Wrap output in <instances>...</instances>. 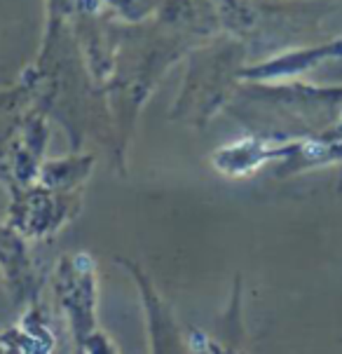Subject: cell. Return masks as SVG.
<instances>
[{
    "label": "cell",
    "mask_w": 342,
    "mask_h": 354,
    "mask_svg": "<svg viewBox=\"0 0 342 354\" xmlns=\"http://www.w3.org/2000/svg\"><path fill=\"white\" fill-rule=\"evenodd\" d=\"M218 26L246 52H274L319 33L328 0H211Z\"/></svg>",
    "instance_id": "1"
},
{
    "label": "cell",
    "mask_w": 342,
    "mask_h": 354,
    "mask_svg": "<svg viewBox=\"0 0 342 354\" xmlns=\"http://www.w3.org/2000/svg\"><path fill=\"white\" fill-rule=\"evenodd\" d=\"M246 57V47L230 35L195 50L181 92L171 106V120L204 127L230 104L237 82L242 80V71L249 66Z\"/></svg>",
    "instance_id": "2"
},
{
    "label": "cell",
    "mask_w": 342,
    "mask_h": 354,
    "mask_svg": "<svg viewBox=\"0 0 342 354\" xmlns=\"http://www.w3.org/2000/svg\"><path fill=\"white\" fill-rule=\"evenodd\" d=\"M57 315L70 347H77L99 326V266L89 251H68L57 258L50 274Z\"/></svg>",
    "instance_id": "3"
},
{
    "label": "cell",
    "mask_w": 342,
    "mask_h": 354,
    "mask_svg": "<svg viewBox=\"0 0 342 354\" xmlns=\"http://www.w3.org/2000/svg\"><path fill=\"white\" fill-rule=\"evenodd\" d=\"M113 261L129 274L131 284L136 286V293H139L143 324H146L148 354H202L197 328L183 326L178 322L176 312L160 293L158 284L146 272V268L127 256H115Z\"/></svg>",
    "instance_id": "4"
},
{
    "label": "cell",
    "mask_w": 342,
    "mask_h": 354,
    "mask_svg": "<svg viewBox=\"0 0 342 354\" xmlns=\"http://www.w3.org/2000/svg\"><path fill=\"white\" fill-rule=\"evenodd\" d=\"M82 212V193H59L33 183L10 193L5 221L28 242H52Z\"/></svg>",
    "instance_id": "5"
},
{
    "label": "cell",
    "mask_w": 342,
    "mask_h": 354,
    "mask_svg": "<svg viewBox=\"0 0 342 354\" xmlns=\"http://www.w3.org/2000/svg\"><path fill=\"white\" fill-rule=\"evenodd\" d=\"M0 284L12 308L23 310L43 301L45 279L33 261L31 242L8 223H0Z\"/></svg>",
    "instance_id": "6"
},
{
    "label": "cell",
    "mask_w": 342,
    "mask_h": 354,
    "mask_svg": "<svg viewBox=\"0 0 342 354\" xmlns=\"http://www.w3.org/2000/svg\"><path fill=\"white\" fill-rule=\"evenodd\" d=\"M0 354H64L54 315L45 301L23 308L19 319L0 331Z\"/></svg>",
    "instance_id": "7"
},
{
    "label": "cell",
    "mask_w": 342,
    "mask_h": 354,
    "mask_svg": "<svg viewBox=\"0 0 342 354\" xmlns=\"http://www.w3.org/2000/svg\"><path fill=\"white\" fill-rule=\"evenodd\" d=\"M333 59H342V38L328 40L323 45H310L303 47V50L281 52L277 57L265 59V62L249 64L242 71V80L246 82L284 80V77H293L307 68H314L316 64L333 62Z\"/></svg>",
    "instance_id": "8"
},
{
    "label": "cell",
    "mask_w": 342,
    "mask_h": 354,
    "mask_svg": "<svg viewBox=\"0 0 342 354\" xmlns=\"http://www.w3.org/2000/svg\"><path fill=\"white\" fill-rule=\"evenodd\" d=\"M202 354H251L249 350V331L244 322V284L242 277H235L223 315L218 317L216 331L207 333L197 328Z\"/></svg>",
    "instance_id": "9"
},
{
    "label": "cell",
    "mask_w": 342,
    "mask_h": 354,
    "mask_svg": "<svg viewBox=\"0 0 342 354\" xmlns=\"http://www.w3.org/2000/svg\"><path fill=\"white\" fill-rule=\"evenodd\" d=\"M92 169H94L92 153L70 151L66 158L45 160L35 183L47 185V188L59 190V193H82L89 176H92Z\"/></svg>",
    "instance_id": "10"
},
{
    "label": "cell",
    "mask_w": 342,
    "mask_h": 354,
    "mask_svg": "<svg viewBox=\"0 0 342 354\" xmlns=\"http://www.w3.org/2000/svg\"><path fill=\"white\" fill-rule=\"evenodd\" d=\"M31 108V99L21 85L0 92V162H3L12 139L19 131L23 118Z\"/></svg>",
    "instance_id": "11"
},
{
    "label": "cell",
    "mask_w": 342,
    "mask_h": 354,
    "mask_svg": "<svg viewBox=\"0 0 342 354\" xmlns=\"http://www.w3.org/2000/svg\"><path fill=\"white\" fill-rule=\"evenodd\" d=\"M68 354H70V347H68Z\"/></svg>",
    "instance_id": "12"
}]
</instances>
